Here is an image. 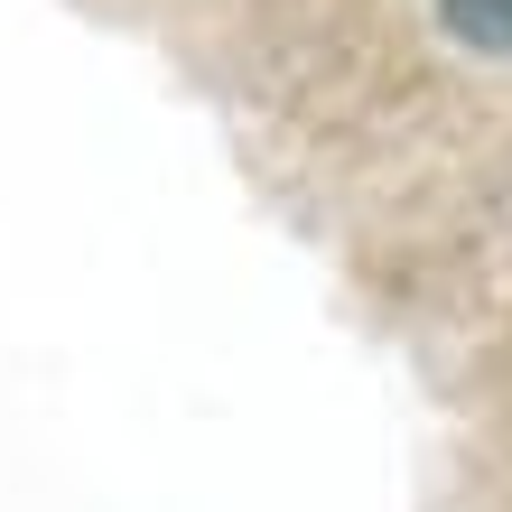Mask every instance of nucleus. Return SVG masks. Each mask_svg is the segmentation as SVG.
Returning a JSON list of instances; mask_svg holds the SVG:
<instances>
[{
	"mask_svg": "<svg viewBox=\"0 0 512 512\" xmlns=\"http://www.w3.org/2000/svg\"><path fill=\"white\" fill-rule=\"evenodd\" d=\"M447 28H457L466 47H485V56H512V0H438Z\"/></svg>",
	"mask_w": 512,
	"mask_h": 512,
	"instance_id": "nucleus-1",
	"label": "nucleus"
}]
</instances>
